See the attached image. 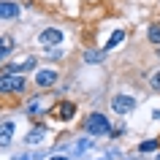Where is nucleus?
I'll list each match as a JSON object with an SVG mask.
<instances>
[{
    "mask_svg": "<svg viewBox=\"0 0 160 160\" xmlns=\"http://www.w3.org/2000/svg\"><path fill=\"white\" fill-rule=\"evenodd\" d=\"M25 76L22 73H0V92H22Z\"/></svg>",
    "mask_w": 160,
    "mask_h": 160,
    "instance_id": "obj_1",
    "label": "nucleus"
},
{
    "mask_svg": "<svg viewBox=\"0 0 160 160\" xmlns=\"http://www.w3.org/2000/svg\"><path fill=\"white\" fill-rule=\"evenodd\" d=\"M84 128H87V133H92V136H103V133H109V130H111L109 119L103 117V114H98V111L87 117V125Z\"/></svg>",
    "mask_w": 160,
    "mask_h": 160,
    "instance_id": "obj_2",
    "label": "nucleus"
},
{
    "mask_svg": "<svg viewBox=\"0 0 160 160\" xmlns=\"http://www.w3.org/2000/svg\"><path fill=\"white\" fill-rule=\"evenodd\" d=\"M111 109L117 111V114H128V111L136 109V101L130 98V95H117V98L111 101Z\"/></svg>",
    "mask_w": 160,
    "mask_h": 160,
    "instance_id": "obj_3",
    "label": "nucleus"
},
{
    "mask_svg": "<svg viewBox=\"0 0 160 160\" xmlns=\"http://www.w3.org/2000/svg\"><path fill=\"white\" fill-rule=\"evenodd\" d=\"M54 82H57V71H52V68H43V71L35 73V84L38 87H52Z\"/></svg>",
    "mask_w": 160,
    "mask_h": 160,
    "instance_id": "obj_4",
    "label": "nucleus"
},
{
    "mask_svg": "<svg viewBox=\"0 0 160 160\" xmlns=\"http://www.w3.org/2000/svg\"><path fill=\"white\" fill-rule=\"evenodd\" d=\"M38 41H41L43 46H49V43H60V41H62V33H60L57 27H49V30H43V33L38 35Z\"/></svg>",
    "mask_w": 160,
    "mask_h": 160,
    "instance_id": "obj_5",
    "label": "nucleus"
},
{
    "mask_svg": "<svg viewBox=\"0 0 160 160\" xmlns=\"http://www.w3.org/2000/svg\"><path fill=\"white\" fill-rule=\"evenodd\" d=\"M73 111H76V106L71 101H65V103H60V106H54V111H52V114H54V117H60V119H71L73 117Z\"/></svg>",
    "mask_w": 160,
    "mask_h": 160,
    "instance_id": "obj_6",
    "label": "nucleus"
},
{
    "mask_svg": "<svg viewBox=\"0 0 160 160\" xmlns=\"http://www.w3.org/2000/svg\"><path fill=\"white\" fill-rule=\"evenodd\" d=\"M19 14L17 3H0V19H14Z\"/></svg>",
    "mask_w": 160,
    "mask_h": 160,
    "instance_id": "obj_7",
    "label": "nucleus"
},
{
    "mask_svg": "<svg viewBox=\"0 0 160 160\" xmlns=\"http://www.w3.org/2000/svg\"><path fill=\"white\" fill-rule=\"evenodd\" d=\"M11 133H14V125H11V122L0 125V147H8V141H11Z\"/></svg>",
    "mask_w": 160,
    "mask_h": 160,
    "instance_id": "obj_8",
    "label": "nucleus"
},
{
    "mask_svg": "<svg viewBox=\"0 0 160 160\" xmlns=\"http://www.w3.org/2000/svg\"><path fill=\"white\" fill-rule=\"evenodd\" d=\"M11 49H14V41H11L8 35H0V60L6 57V54H8Z\"/></svg>",
    "mask_w": 160,
    "mask_h": 160,
    "instance_id": "obj_9",
    "label": "nucleus"
},
{
    "mask_svg": "<svg viewBox=\"0 0 160 160\" xmlns=\"http://www.w3.org/2000/svg\"><path fill=\"white\" fill-rule=\"evenodd\" d=\"M122 38H125V33H122V30H117V33H114V35L109 38V43H106V49H114V46H117V43L122 41Z\"/></svg>",
    "mask_w": 160,
    "mask_h": 160,
    "instance_id": "obj_10",
    "label": "nucleus"
},
{
    "mask_svg": "<svg viewBox=\"0 0 160 160\" xmlns=\"http://www.w3.org/2000/svg\"><path fill=\"white\" fill-rule=\"evenodd\" d=\"M149 41L152 43H160V25H152L149 27Z\"/></svg>",
    "mask_w": 160,
    "mask_h": 160,
    "instance_id": "obj_11",
    "label": "nucleus"
},
{
    "mask_svg": "<svg viewBox=\"0 0 160 160\" xmlns=\"http://www.w3.org/2000/svg\"><path fill=\"white\" fill-rule=\"evenodd\" d=\"M84 60L87 62H98V60H103V52H84Z\"/></svg>",
    "mask_w": 160,
    "mask_h": 160,
    "instance_id": "obj_12",
    "label": "nucleus"
},
{
    "mask_svg": "<svg viewBox=\"0 0 160 160\" xmlns=\"http://www.w3.org/2000/svg\"><path fill=\"white\" fill-rule=\"evenodd\" d=\"M138 149H141V152H155V149H158V141H144Z\"/></svg>",
    "mask_w": 160,
    "mask_h": 160,
    "instance_id": "obj_13",
    "label": "nucleus"
},
{
    "mask_svg": "<svg viewBox=\"0 0 160 160\" xmlns=\"http://www.w3.org/2000/svg\"><path fill=\"white\" fill-rule=\"evenodd\" d=\"M41 133H43L41 128H38V130H33V133L27 136V141H30V144H33V141H41Z\"/></svg>",
    "mask_w": 160,
    "mask_h": 160,
    "instance_id": "obj_14",
    "label": "nucleus"
},
{
    "mask_svg": "<svg viewBox=\"0 0 160 160\" xmlns=\"http://www.w3.org/2000/svg\"><path fill=\"white\" fill-rule=\"evenodd\" d=\"M152 87H155V90L160 92V73H155V76H152Z\"/></svg>",
    "mask_w": 160,
    "mask_h": 160,
    "instance_id": "obj_15",
    "label": "nucleus"
}]
</instances>
